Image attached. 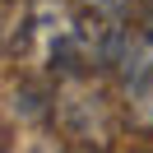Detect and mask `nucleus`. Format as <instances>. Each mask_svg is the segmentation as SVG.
Instances as JSON below:
<instances>
[{
  "mask_svg": "<svg viewBox=\"0 0 153 153\" xmlns=\"http://www.w3.org/2000/svg\"><path fill=\"white\" fill-rule=\"evenodd\" d=\"M130 121L139 130H153V79L139 88H130Z\"/></svg>",
  "mask_w": 153,
  "mask_h": 153,
  "instance_id": "1",
  "label": "nucleus"
},
{
  "mask_svg": "<svg viewBox=\"0 0 153 153\" xmlns=\"http://www.w3.org/2000/svg\"><path fill=\"white\" fill-rule=\"evenodd\" d=\"M125 10H130V0H88V14H93V23H121Z\"/></svg>",
  "mask_w": 153,
  "mask_h": 153,
  "instance_id": "2",
  "label": "nucleus"
}]
</instances>
